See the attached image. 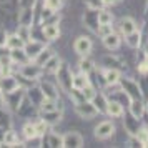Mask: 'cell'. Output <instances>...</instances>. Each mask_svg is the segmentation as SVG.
<instances>
[{
	"label": "cell",
	"mask_w": 148,
	"mask_h": 148,
	"mask_svg": "<svg viewBox=\"0 0 148 148\" xmlns=\"http://www.w3.org/2000/svg\"><path fill=\"white\" fill-rule=\"evenodd\" d=\"M57 77H58V83L60 87L70 93V90L73 88V83H72V78H73V73H72V68L68 67L67 63H60V67L57 70Z\"/></svg>",
	"instance_id": "6da1fadb"
},
{
	"label": "cell",
	"mask_w": 148,
	"mask_h": 148,
	"mask_svg": "<svg viewBox=\"0 0 148 148\" xmlns=\"http://www.w3.org/2000/svg\"><path fill=\"white\" fill-rule=\"evenodd\" d=\"M75 112L78 113L80 118H85V120H90L98 115V110L97 107L93 105L92 100H85V101H80V103H75Z\"/></svg>",
	"instance_id": "7a4b0ae2"
},
{
	"label": "cell",
	"mask_w": 148,
	"mask_h": 148,
	"mask_svg": "<svg viewBox=\"0 0 148 148\" xmlns=\"http://www.w3.org/2000/svg\"><path fill=\"white\" fill-rule=\"evenodd\" d=\"M118 83L121 85V90L125 92V95H127L130 100H136V98L141 100V90H140V87H138V83H136V82L130 80V78H127V80H125V78L121 80V78H120Z\"/></svg>",
	"instance_id": "3957f363"
},
{
	"label": "cell",
	"mask_w": 148,
	"mask_h": 148,
	"mask_svg": "<svg viewBox=\"0 0 148 148\" xmlns=\"http://www.w3.org/2000/svg\"><path fill=\"white\" fill-rule=\"evenodd\" d=\"M18 87H20V83H18V80L15 78L14 75H2L0 77V93L2 95L15 92Z\"/></svg>",
	"instance_id": "277c9868"
},
{
	"label": "cell",
	"mask_w": 148,
	"mask_h": 148,
	"mask_svg": "<svg viewBox=\"0 0 148 148\" xmlns=\"http://www.w3.org/2000/svg\"><path fill=\"white\" fill-rule=\"evenodd\" d=\"M42 72H43V68H42L40 65H37V63H25V65H22V68H20V77L34 82L42 75Z\"/></svg>",
	"instance_id": "5b68a950"
},
{
	"label": "cell",
	"mask_w": 148,
	"mask_h": 148,
	"mask_svg": "<svg viewBox=\"0 0 148 148\" xmlns=\"http://www.w3.org/2000/svg\"><path fill=\"white\" fill-rule=\"evenodd\" d=\"M92 47H93L92 40H90L88 37H85V35L77 37V40H75V43H73V50L78 55H82V57H87V55L92 52Z\"/></svg>",
	"instance_id": "8992f818"
},
{
	"label": "cell",
	"mask_w": 148,
	"mask_h": 148,
	"mask_svg": "<svg viewBox=\"0 0 148 148\" xmlns=\"http://www.w3.org/2000/svg\"><path fill=\"white\" fill-rule=\"evenodd\" d=\"M113 133H115V125L112 121H101V123H98L95 127V136L100 138V140L110 138Z\"/></svg>",
	"instance_id": "52a82bcc"
},
{
	"label": "cell",
	"mask_w": 148,
	"mask_h": 148,
	"mask_svg": "<svg viewBox=\"0 0 148 148\" xmlns=\"http://www.w3.org/2000/svg\"><path fill=\"white\" fill-rule=\"evenodd\" d=\"M63 147H73V148H80L83 147V136L78 132H67L62 136Z\"/></svg>",
	"instance_id": "ba28073f"
},
{
	"label": "cell",
	"mask_w": 148,
	"mask_h": 148,
	"mask_svg": "<svg viewBox=\"0 0 148 148\" xmlns=\"http://www.w3.org/2000/svg\"><path fill=\"white\" fill-rule=\"evenodd\" d=\"M42 48H45V43L43 42H38V40H34V38L25 42V45H23V50H25V53L28 55L30 60H34L35 57L40 53Z\"/></svg>",
	"instance_id": "9c48e42d"
},
{
	"label": "cell",
	"mask_w": 148,
	"mask_h": 148,
	"mask_svg": "<svg viewBox=\"0 0 148 148\" xmlns=\"http://www.w3.org/2000/svg\"><path fill=\"white\" fill-rule=\"evenodd\" d=\"M5 97H7V105H10L15 110H20V103H22V98H23V90L20 87L17 88L15 92L7 93Z\"/></svg>",
	"instance_id": "30bf717a"
},
{
	"label": "cell",
	"mask_w": 148,
	"mask_h": 148,
	"mask_svg": "<svg viewBox=\"0 0 148 148\" xmlns=\"http://www.w3.org/2000/svg\"><path fill=\"white\" fill-rule=\"evenodd\" d=\"M42 34L47 40H57L60 37V28H58V23H45L43 28H42Z\"/></svg>",
	"instance_id": "8fae6325"
},
{
	"label": "cell",
	"mask_w": 148,
	"mask_h": 148,
	"mask_svg": "<svg viewBox=\"0 0 148 148\" xmlns=\"http://www.w3.org/2000/svg\"><path fill=\"white\" fill-rule=\"evenodd\" d=\"M10 60L14 62V65H25L30 62L28 58V55L25 53V50L23 48H14V50H10Z\"/></svg>",
	"instance_id": "7c38bea8"
},
{
	"label": "cell",
	"mask_w": 148,
	"mask_h": 148,
	"mask_svg": "<svg viewBox=\"0 0 148 148\" xmlns=\"http://www.w3.org/2000/svg\"><path fill=\"white\" fill-rule=\"evenodd\" d=\"M143 113H145V103H143V100H130V115L133 116V118H136V120H140L141 116H143Z\"/></svg>",
	"instance_id": "4fadbf2b"
},
{
	"label": "cell",
	"mask_w": 148,
	"mask_h": 148,
	"mask_svg": "<svg viewBox=\"0 0 148 148\" xmlns=\"http://www.w3.org/2000/svg\"><path fill=\"white\" fill-rule=\"evenodd\" d=\"M40 90H42V93H43L45 98L58 100V92H57V88H55L53 83H50V82H42L40 83Z\"/></svg>",
	"instance_id": "5bb4252c"
},
{
	"label": "cell",
	"mask_w": 148,
	"mask_h": 148,
	"mask_svg": "<svg viewBox=\"0 0 148 148\" xmlns=\"http://www.w3.org/2000/svg\"><path fill=\"white\" fill-rule=\"evenodd\" d=\"M42 116L48 125H55V123H58L62 120V110L55 108V110H50V112H42Z\"/></svg>",
	"instance_id": "9a60e30c"
},
{
	"label": "cell",
	"mask_w": 148,
	"mask_h": 148,
	"mask_svg": "<svg viewBox=\"0 0 148 148\" xmlns=\"http://www.w3.org/2000/svg\"><path fill=\"white\" fill-rule=\"evenodd\" d=\"M53 55H55V53H53V50H52V48H48V47L42 48V52L34 58V63L40 65V67H43V65H45V63H47V62L50 60L52 57H53Z\"/></svg>",
	"instance_id": "2e32d148"
},
{
	"label": "cell",
	"mask_w": 148,
	"mask_h": 148,
	"mask_svg": "<svg viewBox=\"0 0 148 148\" xmlns=\"http://www.w3.org/2000/svg\"><path fill=\"white\" fill-rule=\"evenodd\" d=\"M72 83H73V88H78V90H83V88L90 85V78H88V73H80L73 75V78H72Z\"/></svg>",
	"instance_id": "e0dca14e"
},
{
	"label": "cell",
	"mask_w": 148,
	"mask_h": 148,
	"mask_svg": "<svg viewBox=\"0 0 148 148\" xmlns=\"http://www.w3.org/2000/svg\"><path fill=\"white\" fill-rule=\"evenodd\" d=\"M133 30H136V22L133 18H130V17H123L120 20V32L123 35H127V34H132Z\"/></svg>",
	"instance_id": "ac0fdd59"
},
{
	"label": "cell",
	"mask_w": 148,
	"mask_h": 148,
	"mask_svg": "<svg viewBox=\"0 0 148 148\" xmlns=\"http://www.w3.org/2000/svg\"><path fill=\"white\" fill-rule=\"evenodd\" d=\"M103 78H105V83L107 85L118 83L120 82V70H116V68H107L105 73H103Z\"/></svg>",
	"instance_id": "d6986e66"
},
{
	"label": "cell",
	"mask_w": 148,
	"mask_h": 148,
	"mask_svg": "<svg viewBox=\"0 0 148 148\" xmlns=\"http://www.w3.org/2000/svg\"><path fill=\"white\" fill-rule=\"evenodd\" d=\"M125 42L128 43V47L132 48H138L141 45V34L138 30H133L132 34H127L125 35Z\"/></svg>",
	"instance_id": "ffe728a7"
},
{
	"label": "cell",
	"mask_w": 148,
	"mask_h": 148,
	"mask_svg": "<svg viewBox=\"0 0 148 148\" xmlns=\"http://www.w3.org/2000/svg\"><path fill=\"white\" fill-rule=\"evenodd\" d=\"M105 113H108L110 116H113V118H118V116L123 115V107H121V103H118V101H108Z\"/></svg>",
	"instance_id": "44dd1931"
},
{
	"label": "cell",
	"mask_w": 148,
	"mask_h": 148,
	"mask_svg": "<svg viewBox=\"0 0 148 148\" xmlns=\"http://www.w3.org/2000/svg\"><path fill=\"white\" fill-rule=\"evenodd\" d=\"M23 45H25V42L22 40V38H20L17 34L8 35V37H7V42H5V47H7L8 50H14V48H23Z\"/></svg>",
	"instance_id": "7402d4cb"
},
{
	"label": "cell",
	"mask_w": 148,
	"mask_h": 148,
	"mask_svg": "<svg viewBox=\"0 0 148 148\" xmlns=\"http://www.w3.org/2000/svg\"><path fill=\"white\" fill-rule=\"evenodd\" d=\"M103 45H105L108 50H116V48L120 47V37L112 32L110 35H107V37L103 38Z\"/></svg>",
	"instance_id": "603a6c76"
},
{
	"label": "cell",
	"mask_w": 148,
	"mask_h": 148,
	"mask_svg": "<svg viewBox=\"0 0 148 148\" xmlns=\"http://www.w3.org/2000/svg\"><path fill=\"white\" fill-rule=\"evenodd\" d=\"M60 58H58V57H52V58H50V60L47 62V63H45V65H43V72H47V73H57V70H58V67H60Z\"/></svg>",
	"instance_id": "cb8c5ba5"
},
{
	"label": "cell",
	"mask_w": 148,
	"mask_h": 148,
	"mask_svg": "<svg viewBox=\"0 0 148 148\" xmlns=\"http://www.w3.org/2000/svg\"><path fill=\"white\" fill-rule=\"evenodd\" d=\"M2 145H7V147H17V145H20L18 143V136L15 132L12 130H5V135H3V143Z\"/></svg>",
	"instance_id": "d4e9b609"
},
{
	"label": "cell",
	"mask_w": 148,
	"mask_h": 148,
	"mask_svg": "<svg viewBox=\"0 0 148 148\" xmlns=\"http://www.w3.org/2000/svg\"><path fill=\"white\" fill-rule=\"evenodd\" d=\"M32 18H34V8L32 7H27L25 10H22L20 17H18V22L20 25H32Z\"/></svg>",
	"instance_id": "484cf974"
},
{
	"label": "cell",
	"mask_w": 148,
	"mask_h": 148,
	"mask_svg": "<svg viewBox=\"0 0 148 148\" xmlns=\"http://www.w3.org/2000/svg\"><path fill=\"white\" fill-rule=\"evenodd\" d=\"M93 105L97 107V110H98V113L100 112H107V103H108V100L105 98V95H101V93H97L93 97Z\"/></svg>",
	"instance_id": "4316f807"
},
{
	"label": "cell",
	"mask_w": 148,
	"mask_h": 148,
	"mask_svg": "<svg viewBox=\"0 0 148 148\" xmlns=\"http://www.w3.org/2000/svg\"><path fill=\"white\" fill-rule=\"evenodd\" d=\"M15 34L18 35L23 42L32 40V28L28 27V25H18V28H17V32H15Z\"/></svg>",
	"instance_id": "83f0119b"
},
{
	"label": "cell",
	"mask_w": 148,
	"mask_h": 148,
	"mask_svg": "<svg viewBox=\"0 0 148 148\" xmlns=\"http://www.w3.org/2000/svg\"><path fill=\"white\" fill-rule=\"evenodd\" d=\"M103 65H107L108 68H116V70H120V68H123L121 67L123 62H121L120 58H116V57H105V58H103Z\"/></svg>",
	"instance_id": "f1b7e54d"
},
{
	"label": "cell",
	"mask_w": 148,
	"mask_h": 148,
	"mask_svg": "<svg viewBox=\"0 0 148 148\" xmlns=\"http://www.w3.org/2000/svg\"><path fill=\"white\" fill-rule=\"evenodd\" d=\"M97 20H98V23H112L113 22V15L101 8V10L97 12Z\"/></svg>",
	"instance_id": "f546056e"
},
{
	"label": "cell",
	"mask_w": 148,
	"mask_h": 148,
	"mask_svg": "<svg viewBox=\"0 0 148 148\" xmlns=\"http://www.w3.org/2000/svg\"><path fill=\"white\" fill-rule=\"evenodd\" d=\"M97 35L100 37V38H105L107 35H110L112 32H113V28H112V25L110 23H98V27H97Z\"/></svg>",
	"instance_id": "4dcf8cb0"
},
{
	"label": "cell",
	"mask_w": 148,
	"mask_h": 148,
	"mask_svg": "<svg viewBox=\"0 0 148 148\" xmlns=\"http://www.w3.org/2000/svg\"><path fill=\"white\" fill-rule=\"evenodd\" d=\"M93 68H95V65H93V62L90 60V58H82L80 60V72L90 75L92 72H93Z\"/></svg>",
	"instance_id": "1f68e13d"
},
{
	"label": "cell",
	"mask_w": 148,
	"mask_h": 148,
	"mask_svg": "<svg viewBox=\"0 0 148 148\" xmlns=\"http://www.w3.org/2000/svg\"><path fill=\"white\" fill-rule=\"evenodd\" d=\"M23 135H25V138H28V140L37 138L38 135H37V130H35V123H27L23 127Z\"/></svg>",
	"instance_id": "d6a6232c"
},
{
	"label": "cell",
	"mask_w": 148,
	"mask_h": 148,
	"mask_svg": "<svg viewBox=\"0 0 148 148\" xmlns=\"http://www.w3.org/2000/svg\"><path fill=\"white\" fill-rule=\"evenodd\" d=\"M35 130H37V135H38V136H43L48 130V123L43 120V118H40V120L35 123Z\"/></svg>",
	"instance_id": "836d02e7"
},
{
	"label": "cell",
	"mask_w": 148,
	"mask_h": 148,
	"mask_svg": "<svg viewBox=\"0 0 148 148\" xmlns=\"http://www.w3.org/2000/svg\"><path fill=\"white\" fill-rule=\"evenodd\" d=\"M85 5L90 10H101L105 7V2L103 0H85Z\"/></svg>",
	"instance_id": "e575fe53"
},
{
	"label": "cell",
	"mask_w": 148,
	"mask_h": 148,
	"mask_svg": "<svg viewBox=\"0 0 148 148\" xmlns=\"http://www.w3.org/2000/svg\"><path fill=\"white\" fill-rule=\"evenodd\" d=\"M10 125H12V121H10L8 113H3V112L0 110V128H3V130H10Z\"/></svg>",
	"instance_id": "d590c367"
},
{
	"label": "cell",
	"mask_w": 148,
	"mask_h": 148,
	"mask_svg": "<svg viewBox=\"0 0 148 148\" xmlns=\"http://www.w3.org/2000/svg\"><path fill=\"white\" fill-rule=\"evenodd\" d=\"M48 145H50V147H63L62 136L57 135V133H50V136H48Z\"/></svg>",
	"instance_id": "8d00e7d4"
},
{
	"label": "cell",
	"mask_w": 148,
	"mask_h": 148,
	"mask_svg": "<svg viewBox=\"0 0 148 148\" xmlns=\"http://www.w3.org/2000/svg\"><path fill=\"white\" fill-rule=\"evenodd\" d=\"M62 3H63V0H45V7L52 8V10H60L62 8Z\"/></svg>",
	"instance_id": "74e56055"
},
{
	"label": "cell",
	"mask_w": 148,
	"mask_h": 148,
	"mask_svg": "<svg viewBox=\"0 0 148 148\" xmlns=\"http://www.w3.org/2000/svg\"><path fill=\"white\" fill-rule=\"evenodd\" d=\"M83 92V97H85V100H93V97L97 95V92H95V88L92 87V85H87V87L82 90Z\"/></svg>",
	"instance_id": "f35d334b"
},
{
	"label": "cell",
	"mask_w": 148,
	"mask_h": 148,
	"mask_svg": "<svg viewBox=\"0 0 148 148\" xmlns=\"http://www.w3.org/2000/svg\"><path fill=\"white\" fill-rule=\"evenodd\" d=\"M135 136L140 140V143H141V147H143V143L148 140V130L147 128H141V130H138L136 133H135Z\"/></svg>",
	"instance_id": "ab89813d"
},
{
	"label": "cell",
	"mask_w": 148,
	"mask_h": 148,
	"mask_svg": "<svg viewBox=\"0 0 148 148\" xmlns=\"http://www.w3.org/2000/svg\"><path fill=\"white\" fill-rule=\"evenodd\" d=\"M53 10H52V8H48V7H43V10H42V18H43V20H48V18H50V17H53Z\"/></svg>",
	"instance_id": "60d3db41"
},
{
	"label": "cell",
	"mask_w": 148,
	"mask_h": 148,
	"mask_svg": "<svg viewBox=\"0 0 148 148\" xmlns=\"http://www.w3.org/2000/svg\"><path fill=\"white\" fill-rule=\"evenodd\" d=\"M7 32H5V28L0 27V47H5V42H7Z\"/></svg>",
	"instance_id": "b9f144b4"
},
{
	"label": "cell",
	"mask_w": 148,
	"mask_h": 148,
	"mask_svg": "<svg viewBox=\"0 0 148 148\" xmlns=\"http://www.w3.org/2000/svg\"><path fill=\"white\" fill-rule=\"evenodd\" d=\"M105 2V5H115L116 2H120V0H103Z\"/></svg>",
	"instance_id": "7bdbcfd3"
},
{
	"label": "cell",
	"mask_w": 148,
	"mask_h": 148,
	"mask_svg": "<svg viewBox=\"0 0 148 148\" xmlns=\"http://www.w3.org/2000/svg\"><path fill=\"white\" fill-rule=\"evenodd\" d=\"M145 53L148 55V43H147V45H145Z\"/></svg>",
	"instance_id": "ee69618b"
},
{
	"label": "cell",
	"mask_w": 148,
	"mask_h": 148,
	"mask_svg": "<svg viewBox=\"0 0 148 148\" xmlns=\"http://www.w3.org/2000/svg\"><path fill=\"white\" fill-rule=\"evenodd\" d=\"M145 108H147V110H148V103H147V105H145Z\"/></svg>",
	"instance_id": "f6af8a7d"
},
{
	"label": "cell",
	"mask_w": 148,
	"mask_h": 148,
	"mask_svg": "<svg viewBox=\"0 0 148 148\" xmlns=\"http://www.w3.org/2000/svg\"><path fill=\"white\" fill-rule=\"evenodd\" d=\"M147 10H148V3H147Z\"/></svg>",
	"instance_id": "bcb514c9"
}]
</instances>
